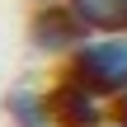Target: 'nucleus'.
Listing matches in <instances>:
<instances>
[{
	"instance_id": "20e7f679",
	"label": "nucleus",
	"mask_w": 127,
	"mask_h": 127,
	"mask_svg": "<svg viewBox=\"0 0 127 127\" xmlns=\"http://www.w3.org/2000/svg\"><path fill=\"white\" fill-rule=\"evenodd\" d=\"M90 33H127V0H66Z\"/></svg>"
},
{
	"instance_id": "f03ea898",
	"label": "nucleus",
	"mask_w": 127,
	"mask_h": 127,
	"mask_svg": "<svg viewBox=\"0 0 127 127\" xmlns=\"http://www.w3.org/2000/svg\"><path fill=\"white\" fill-rule=\"evenodd\" d=\"M85 38H90V28L75 19V9H71L66 0H47V5H38L33 19H28V42H33L38 52H47V57H71Z\"/></svg>"
},
{
	"instance_id": "f257e3e1",
	"label": "nucleus",
	"mask_w": 127,
	"mask_h": 127,
	"mask_svg": "<svg viewBox=\"0 0 127 127\" xmlns=\"http://www.w3.org/2000/svg\"><path fill=\"white\" fill-rule=\"evenodd\" d=\"M66 75L104 99H123L127 94V33H90L66 57Z\"/></svg>"
},
{
	"instance_id": "7ed1b4c3",
	"label": "nucleus",
	"mask_w": 127,
	"mask_h": 127,
	"mask_svg": "<svg viewBox=\"0 0 127 127\" xmlns=\"http://www.w3.org/2000/svg\"><path fill=\"white\" fill-rule=\"evenodd\" d=\"M47 108H52V123L57 127H104L108 123L104 94L85 90V85L71 80V75H61V85L47 90Z\"/></svg>"
},
{
	"instance_id": "0eeeda50",
	"label": "nucleus",
	"mask_w": 127,
	"mask_h": 127,
	"mask_svg": "<svg viewBox=\"0 0 127 127\" xmlns=\"http://www.w3.org/2000/svg\"><path fill=\"white\" fill-rule=\"evenodd\" d=\"M104 127H127V123H104Z\"/></svg>"
},
{
	"instance_id": "423d86ee",
	"label": "nucleus",
	"mask_w": 127,
	"mask_h": 127,
	"mask_svg": "<svg viewBox=\"0 0 127 127\" xmlns=\"http://www.w3.org/2000/svg\"><path fill=\"white\" fill-rule=\"evenodd\" d=\"M113 118H118V123H127V94H123V99H113Z\"/></svg>"
},
{
	"instance_id": "39448f33",
	"label": "nucleus",
	"mask_w": 127,
	"mask_h": 127,
	"mask_svg": "<svg viewBox=\"0 0 127 127\" xmlns=\"http://www.w3.org/2000/svg\"><path fill=\"white\" fill-rule=\"evenodd\" d=\"M5 113H9L14 127H57V123H52V108H47V94L24 90V85L5 94Z\"/></svg>"
}]
</instances>
